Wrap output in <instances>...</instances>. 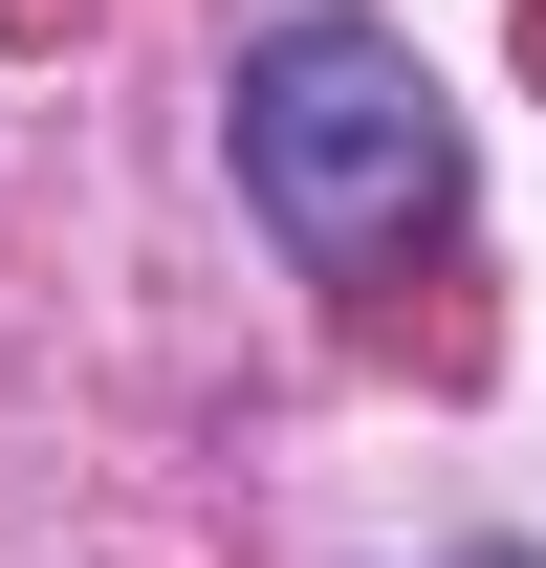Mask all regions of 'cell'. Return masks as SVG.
Segmentation results:
<instances>
[{
  "label": "cell",
  "instance_id": "obj_1",
  "mask_svg": "<svg viewBox=\"0 0 546 568\" xmlns=\"http://www.w3.org/2000/svg\"><path fill=\"white\" fill-rule=\"evenodd\" d=\"M219 132H241V197H263V241L306 284L394 263L415 219L459 197V110H437V67H415L372 0H284L263 44H241V88H219Z\"/></svg>",
  "mask_w": 546,
  "mask_h": 568
},
{
  "label": "cell",
  "instance_id": "obj_2",
  "mask_svg": "<svg viewBox=\"0 0 546 568\" xmlns=\"http://www.w3.org/2000/svg\"><path fill=\"white\" fill-rule=\"evenodd\" d=\"M481 568H525V547H481Z\"/></svg>",
  "mask_w": 546,
  "mask_h": 568
}]
</instances>
